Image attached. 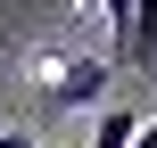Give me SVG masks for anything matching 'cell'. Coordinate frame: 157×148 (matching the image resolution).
Listing matches in <instances>:
<instances>
[{"mask_svg":"<svg viewBox=\"0 0 157 148\" xmlns=\"http://www.w3.org/2000/svg\"><path fill=\"white\" fill-rule=\"evenodd\" d=\"M108 74H116V49H91V41H75V33L25 49V82H33L41 107H99V99H108Z\"/></svg>","mask_w":157,"mask_h":148,"instance_id":"1","label":"cell"},{"mask_svg":"<svg viewBox=\"0 0 157 148\" xmlns=\"http://www.w3.org/2000/svg\"><path fill=\"white\" fill-rule=\"evenodd\" d=\"M132 132H141V115H124V107H99V132H91V148H132Z\"/></svg>","mask_w":157,"mask_h":148,"instance_id":"2","label":"cell"},{"mask_svg":"<svg viewBox=\"0 0 157 148\" xmlns=\"http://www.w3.org/2000/svg\"><path fill=\"white\" fill-rule=\"evenodd\" d=\"M0 148H41V140H33V132H0Z\"/></svg>","mask_w":157,"mask_h":148,"instance_id":"3","label":"cell"},{"mask_svg":"<svg viewBox=\"0 0 157 148\" xmlns=\"http://www.w3.org/2000/svg\"><path fill=\"white\" fill-rule=\"evenodd\" d=\"M41 148H58V140H41Z\"/></svg>","mask_w":157,"mask_h":148,"instance_id":"4","label":"cell"}]
</instances>
